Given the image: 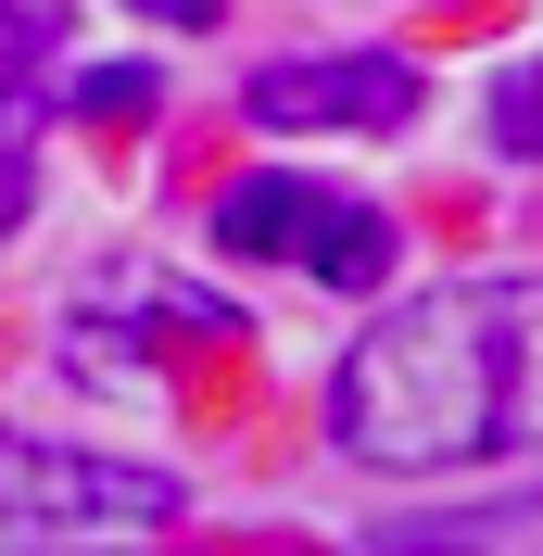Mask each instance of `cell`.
<instances>
[{
  "label": "cell",
  "instance_id": "1",
  "mask_svg": "<svg viewBox=\"0 0 543 556\" xmlns=\"http://www.w3.org/2000/svg\"><path fill=\"white\" fill-rule=\"evenodd\" d=\"M341 443L367 468H455V455H543V291H442L341 367Z\"/></svg>",
  "mask_w": 543,
  "mask_h": 556
},
{
  "label": "cell",
  "instance_id": "2",
  "mask_svg": "<svg viewBox=\"0 0 543 556\" xmlns=\"http://www.w3.org/2000/svg\"><path fill=\"white\" fill-rule=\"evenodd\" d=\"M215 241L228 253H304L329 291H379L392 278V215L341 203L316 177H240L228 203H215Z\"/></svg>",
  "mask_w": 543,
  "mask_h": 556
},
{
  "label": "cell",
  "instance_id": "3",
  "mask_svg": "<svg viewBox=\"0 0 543 556\" xmlns=\"http://www.w3.org/2000/svg\"><path fill=\"white\" fill-rule=\"evenodd\" d=\"M177 506H190L177 468H127V455H76V443L0 430V519H38V531H152V519H177Z\"/></svg>",
  "mask_w": 543,
  "mask_h": 556
},
{
  "label": "cell",
  "instance_id": "4",
  "mask_svg": "<svg viewBox=\"0 0 543 556\" xmlns=\"http://www.w3.org/2000/svg\"><path fill=\"white\" fill-rule=\"evenodd\" d=\"M240 102H253V127H405L417 114V64L405 51H291Z\"/></svg>",
  "mask_w": 543,
  "mask_h": 556
},
{
  "label": "cell",
  "instance_id": "5",
  "mask_svg": "<svg viewBox=\"0 0 543 556\" xmlns=\"http://www.w3.org/2000/svg\"><path fill=\"white\" fill-rule=\"evenodd\" d=\"M76 114L127 127V114H152V76H139V64H89V76H76Z\"/></svg>",
  "mask_w": 543,
  "mask_h": 556
},
{
  "label": "cell",
  "instance_id": "6",
  "mask_svg": "<svg viewBox=\"0 0 543 556\" xmlns=\"http://www.w3.org/2000/svg\"><path fill=\"white\" fill-rule=\"evenodd\" d=\"M506 139H518V152H543V89H531V76L506 89Z\"/></svg>",
  "mask_w": 543,
  "mask_h": 556
}]
</instances>
